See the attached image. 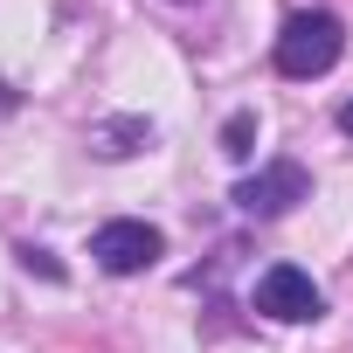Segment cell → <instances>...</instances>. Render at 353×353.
I'll return each mask as SVG.
<instances>
[{
    "mask_svg": "<svg viewBox=\"0 0 353 353\" xmlns=\"http://www.w3.org/2000/svg\"><path fill=\"white\" fill-rule=\"evenodd\" d=\"M250 139H256V111H236V118L222 125V152H229V159H250Z\"/></svg>",
    "mask_w": 353,
    "mask_h": 353,
    "instance_id": "obj_6",
    "label": "cell"
},
{
    "mask_svg": "<svg viewBox=\"0 0 353 353\" xmlns=\"http://www.w3.org/2000/svg\"><path fill=\"white\" fill-rule=\"evenodd\" d=\"M181 8H188V0H181Z\"/></svg>",
    "mask_w": 353,
    "mask_h": 353,
    "instance_id": "obj_9",
    "label": "cell"
},
{
    "mask_svg": "<svg viewBox=\"0 0 353 353\" xmlns=\"http://www.w3.org/2000/svg\"><path fill=\"white\" fill-rule=\"evenodd\" d=\"M256 312H263V319H284V325H305V319L325 312V298H319V284H312L298 263H270V270L256 277Z\"/></svg>",
    "mask_w": 353,
    "mask_h": 353,
    "instance_id": "obj_4",
    "label": "cell"
},
{
    "mask_svg": "<svg viewBox=\"0 0 353 353\" xmlns=\"http://www.w3.org/2000/svg\"><path fill=\"white\" fill-rule=\"evenodd\" d=\"M339 56H346V21H339V14H325V8L291 14V21H284V35H277V70H284V77H298V83L325 77Z\"/></svg>",
    "mask_w": 353,
    "mask_h": 353,
    "instance_id": "obj_1",
    "label": "cell"
},
{
    "mask_svg": "<svg viewBox=\"0 0 353 353\" xmlns=\"http://www.w3.org/2000/svg\"><path fill=\"white\" fill-rule=\"evenodd\" d=\"M243 215H291L298 201H312V173L298 166V159H270V166H256L250 181H236V194H229Z\"/></svg>",
    "mask_w": 353,
    "mask_h": 353,
    "instance_id": "obj_2",
    "label": "cell"
},
{
    "mask_svg": "<svg viewBox=\"0 0 353 353\" xmlns=\"http://www.w3.org/2000/svg\"><path fill=\"white\" fill-rule=\"evenodd\" d=\"M90 145H97L104 159H125V152L152 145V125H145V118H118V125H97V132H90Z\"/></svg>",
    "mask_w": 353,
    "mask_h": 353,
    "instance_id": "obj_5",
    "label": "cell"
},
{
    "mask_svg": "<svg viewBox=\"0 0 353 353\" xmlns=\"http://www.w3.org/2000/svg\"><path fill=\"white\" fill-rule=\"evenodd\" d=\"M339 132H346V139H353V97H346V104H339Z\"/></svg>",
    "mask_w": 353,
    "mask_h": 353,
    "instance_id": "obj_8",
    "label": "cell"
},
{
    "mask_svg": "<svg viewBox=\"0 0 353 353\" xmlns=\"http://www.w3.org/2000/svg\"><path fill=\"white\" fill-rule=\"evenodd\" d=\"M21 263H28V270H42V277H63V263H56L49 250H21Z\"/></svg>",
    "mask_w": 353,
    "mask_h": 353,
    "instance_id": "obj_7",
    "label": "cell"
},
{
    "mask_svg": "<svg viewBox=\"0 0 353 353\" xmlns=\"http://www.w3.org/2000/svg\"><path fill=\"white\" fill-rule=\"evenodd\" d=\"M90 256H97V270H111V277H139V270H152V263L166 256V236H159L152 222H104V229L90 236Z\"/></svg>",
    "mask_w": 353,
    "mask_h": 353,
    "instance_id": "obj_3",
    "label": "cell"
}]
</instances>
